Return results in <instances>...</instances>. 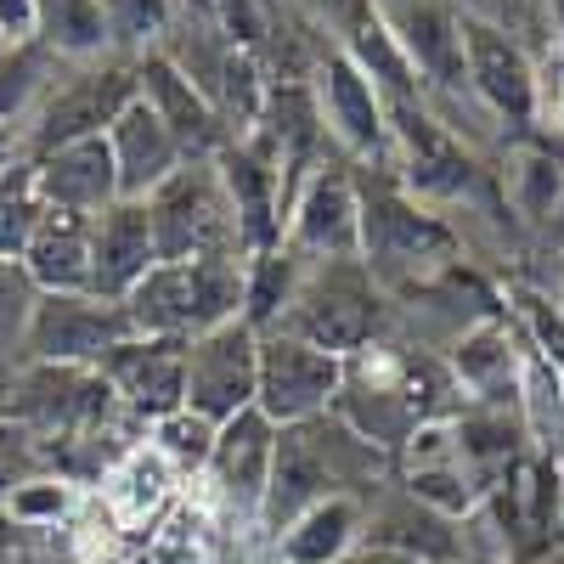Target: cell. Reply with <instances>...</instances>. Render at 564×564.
<instances>
[{"instance_id":"cell-1","label":"cell","mask_w":564,"mask_h":564,"mask_svg":"<svg viewBox=\"0 0 564 564\" xmlns=\"http://www.w3.org/2000/svg\"><path fill=\"white\" fill-rule=\"evenodd\" d=\"M390 452L361 441L339 412H322L305 423H289L276 435V463H271V486L260 502V520L276 536L294 513L327 502V497H361L372 502L390 486Z\"/></svg>"},{"instance_id":"cell-2","label":"cell","mask_w":564,"mask_h":564,"mask_svg":"<svg viewBox=\"0 0 564 564\" xmlns=\"http://www.w3.org/2000/svg\"><path fill=\"white\" fill-rule=\"evenodd\" d=\"M243 276H249V254H238V260H159L124 294V316L148 339H198L209 327L243 316Z\"/></svg>"},{"instance_id":"cell-3","label":"cell","mask_w":564,"mask_h":564,"mask_svg":"<svg viewBox=\"0 0 564 564\" xmlns=\"http://www.w3.org/2000/svg\"><path fill=\"white\" fill-rule=\"evenodd\" d=\"M390 316H395L390 294L372 282L361 260H327V265H300V289L276 327L327 356H356L361 345L384 334Z\"/></svg>"},{"instance_id":"cell-4","label":"cell","mask_w":564,"mask_h":564,"mask_svg":"<svg viewBox=\"0 0 564 564\" xmlns=\"http://www.w3.org/2000/svg\"><path fill=\"white\" fill-rule=\"evenodd\" d=\"M119 395L102 367H68V361H18V390L12 417L40 446H79V441H108ZM130 417V412H124Z\"/></svg>"},{"instance_id":"cell-5","label":"cell","mask_w":564,"mask_h":564,"mask_svg":"<svg viewBox=\"0 0 564 564\" xmlns=\"http://www.w3.org/2000/svg\"><path fill=\"white\" fill-rule=\"evenodd\" d=\"M141 97V74L135 57H97V63H63L57 79L45 85V97L34 102L23 124V148L29 159H45L68 148V141L108 135L113 119Z\"/></svg>"},{"instance_id":"cell-6","label":"cell","mask_w":564,"mask_h":564,"mask_svg":"<svg viewBox=\"0 0 564 564\" xmlns=\"http://www.w3.org/2000/svg\"><path fill=\"white\" fill-rule=\"evenodd\" d=\"M148 220H153L159 260H238L243 254L238 215H231L215 159H186L148 198Z\"/></svg>"},{"instance_id":"cell-7","label":"cell","mask_w":564,"mask_h":564,"mask_svg":"<svg viewBox=\"0 0 564 564\" xmlns=\"http://www.w3.org/2000/svg\"><path fill=\"white\" fill-rule=\"evenodd\" d=\"M159 52L204 90V102L220 113V124L231 130V141L254 130V119H260V108H265L271 79H265V68L243 52V45H231V40L220 34L215 18H204V12H181L175 29L164 34Z\"/></svg>"},{"instance_id":"cell-8","label":"cell","mask_w":564,"mask_h":564,"mask_svg":"<svg viewBox=\"0 0 564 564\" xmlns=\"http://www.w3.org/2000/svg\"><path fill=\"white\" fill-rule=\"evenodd\" d=\"M463 74H468V97L475 108L508 135H536L542 113V57L520 34H508L497 23L463 18Z\"/></svg>"},{"instance_id":"cell-9","label":"cell","mask_w":564,"mask_h":564,"mask_svg":"<svg viewBox=\"0 0 564 564\" xmlns=\"http://www.w3.org/2000/svg\"><path fill=\"white\" fill-rule=\"evenodd\" d=\"M311 97L322 113L327 141L356 164V170H390V102L372 85V74L345 52V45L322 40V52L311 63Z\"/></svg>"},{"instance_id":"cell-10","label":"cell","mask_w":564,"mask_h":564,"mask_svg":"<svg viewBox=\"0 0 564 564\" xmlns=\"http://www.w3.org/2000/svg\"><path fill=\"white\" fill-rule=\"evenodd\" d=\"M282 249L300 265L327 260H361V193H356V164L334 148L311 164L300 193L282 215Z\"/></svg>"},{"instance_id":"cell-11","label":"cell","mask_w":564,"mask_h":564,"mask_svg":"<svg viewBox=\"0 0 564 564\" xmlns=\"http://www.w3.org/2000/svg\"><path fill=\"white\" fill-rule=\"evenodd\" d=\"M345 390V356H327L294 334H260V390H254V406L289 430V423H305V417H322L334 412Z\"/></svg>"},{"instance_id":"cell-12","label":"cell","mask_w":564,"mask_h":564,"mask_svg":"<svg viewBox=\"0 0 564 564\" xmlns=\"http://www.w3.org/2000/svg\"><path fill=\"white\" fill-rule=\"evenodd\" d=\"M254 390H260V334L243 316L220 322L186 345V412H198L220 430L226 417L254 406Z\"/></svg>"},{"instance_id":"cell-13","label":"cell","mask_w":564,"mask_h":564,"mask_svg":"<svg viewBox=\"0 0 564 564\" xmlns=\"http://www.w3.org/2000/svg\"><path fill=\"white\" fill-rule=\"evenodd\" d=\"M135 334L119 300L102 294H40L23 361H68V367H102Z\"/></svg>"},{"instance_id":"cell-14","label":"cell","mask_w":564,"mask_h":564,"mask_svg":"<svg viewBox=\"0 0 564 564\" xmlns=\"http://www.w3.org/2000/svg\"><path fill=\"white\" fill-rule=\"evenodd\" d=\"M215 170H220V186L231 198V215H238L243 254L282 249V215H289V181H282V164L265 148H254L249 135H238L215 153Z\"/></svg>"},{"instance_id":"cell-15","label":"cell","mask_w":564,"mask_h":564,"mask_svg":"<svg viewBox=\"0 0 564 564\" xmlns=\"http://www.w3.org/2000/svg\"><path fill=\"white\" fill-rule=\"evenodd\" d=\"M186 345L193 339H148V334H130L108 361V384L119 395V406L135 423H159L170 412L186 406Z\"/></svg>"},{"instance_id":"cell-16","label":"cell","mask_w":564,"mask_h":564,"mask_svg":"<svg viewBox=\"0 0 564 564\" xmlns=\"http://www.w3.org/2000/svg\"><path fill=\"white\" fill-rule=\"evenodd\" d=\"M361 542H384V547H401L423 564H468V547H463V520H446V513L423 508L401 480L384 486L379 497L367 502V520H361Z\"/></svg>"},{"instance_id":"cell-17","label":"cell","mask_w":564,"mask_h":564,"mask_svg":"<svg viewBox=\"0 0 564 564\" xmlns=\"http://www.w3.org/2000/svg\"><path fill=\"white\" fill-rule=\"evenodd\" d=\"M153 265H159V249H153L148 204L119 198V204H108L97 220H90V294L124 305V294Z\"/></svg>"},{"instance_id":"cell-18","label":"cell","mask_w":564,"mask_h":564,"mask_svg":"<svg viewBox=\"0 0 564 564\" xmlns=\"http://www.w3.org/2000/svg\"><path fill=\"white\" fill-rule=\"evenodd\" d=\"M276 423L249 406L238 417H226L220 430H215V452H209V480L215 491L231 502V508H243V513H260L265 502V486H271V463H276Z\"/></svg>"},{"instance_id":"cell-19","label":"cell","mask_w":564,"mask_h":564,"mask_svg":"<svg viewBox=\"0 0 564 564\" xmlns=\"http://www.w3.org/2000/svg\"><path fill=\"white\" fill-rule=\"evenodd\" d=\"M135 74H141V102H148V108L170 124V135L181 141L186 159H215L226 141H231V130L220 124V113L204 102V90L186 79L164 52L135 57Z\"/></svg>"},{"instance_id":"cell-20","label":"cell","mask_w":564,"mask_h":564,"mask_svg":"<svg viewBox=\"0 0 564 564\" xmlns=\"http://www.w3.org/2000/svg\"><path fill=\"white\" fill-rule=\"evenodd\" d=\"M34 186L45 209H68V215H102L108 204H119V170L108 153V135H90V141H68V148L29 159Z\"/></svg>"},{"instance_id":"cell-21","label":"cell","mask_w":564,"mask_h":564,"mask_svg":"<svg viewBox=\"0 0 564 564\" xmlns=\"http://www.w3.org/2000/svg\"><path fill=\"white\" fill-rule=\"evenodd\" d=\"M491 175H497V193H502L508 220L520 231H531V238H542L547 220L564 204V153L542 148L536 135H520V141H508V148L497 153Z\"/></svg>"},{"instance_id":"cell-22","label":"cell","mask_w":564,"mask_h":564,"mask_svg":"<svg viewBox=\"0 0 564 564\" xmlns=\"http://www.w3.org/2000/svg\"><path fill=\"white\" fill-rule=\"evenodd\" d=\"M108 153H113V170H119V198H135V204H148L159 186L186 164V153H181V141L170 135V124L141 97L113 119Z\"/></svg>"},{"instance_id":"cell-23","label":"cell","mask_w":564,"mask_h":564,"mask_svg":"<svg viewBox=\"0 0 564 564\" xmlns=\"http://www.w3.org/2000/svg\"><path fill=\"white\" fill-rule=\"evenodd\" d=\"M90 220L97 215H68V209L40 215L23 249V271L34 276L40 294H90Z\"/></svg>"},{"instance_id":"cell-24","label":"cell","mask_w":564,"mask_h":564,"mask_svg":"<svg viewBox=\"0 0 564 564\" xmlns=\"http://www.w3.org/2000/svg\"><path fill=\"white\" fill-rule=\"evenodd\" d=\"M361 497H327L276 531V564H345L361 547Z\"/></svg>"},{"instance_id":"cell-25","label":"cell","mask_w":564,"mask_h":564,"mask_svg":"<svg viewBox=\"0 0 564 564\" xmlns=\"http://www.w3.org/2000/svg\"><path fill=\"white\" fill-rule=\"evenodd\" d=\"M34 45H45L57 63H97V57H119L113 34L102 18V0H40V34Z\"/></svg>"},{"instance_id":"cell-26","label":"cell","mask_w":564,"mask_h":564,"mask_svg":"<svg viewBox=\"0 0 564 564\" xmlns=\"http://www.w3.org/2000/svg\"><path fill=\"white\" fill-rule=\"evenodd\" d=\"M57 57L45 52V45H7L0 52V135L29 124L34 102L45 97V85L57 79Z\"/></svg>"},{"instance_id":"cell-27","label":"cell","mask_w":564,"mask_h":564,"mask_svg":"<svg viewBox=\"0 0 564 564\" xmlns=\"http://www.w3.org/2000/svg\"><path fill=\"white\" fill-rule=\"evenodd\" d=\"M102 18L119 57H148L181 18V0H102Z\"/></svg>"},{"instance_id":"cell-28","label":"cell","mask_w":564,"mask_h":564,"mask_svg":"<svg viewBox=\"0 0 564 564\" xmlns=\"http://www.w3.org/2000/svg\"><path fill=\"white\" fill-rule=\"evenodd\" d=\"M79 508V486L74 480H63V475H34V480H23L12 497H7V513H12V525L23 531V536H40V531H57V525H68V513Z\"/></svg>"},{"instance_id":"cell-29","label":"cell","mask_w":564,"mask_h":564,"mask_svg":"<svg viewBox=\"0 0 564 564\" xmlns=\"http://www.w3.org/2000/svg\"><path fill=\"white\" fill-rule=\"evenodd\" d=\"M40 215H45V198H40V186H34V170L18 164L7 181H0V254L23 260Z\"/></svg>"},{"instance_id":"cell-30","label":"cell","mask_w":564,"mask_h":564,"mask_svg":"<svg viewBox=\"0 0 564 564\" xmlns=\"http://www.w3.org/2000/svg\"><path fill=\"white\" fill-rule=\"evenodd\" d=\"M463 18H480V23H497L508 34H520L531 52H558L553 40V18H547V0H452Z\"/></svg>"},{"instance_id":"cell-31","label":"cell","mask_w":564,"mask_h":564,"mask_svg":"<svg viewBox=\"0 0 564 564\" xmlns=\"http://www.w3.org/2000/svg\"><path fill=\"white\" fill-rule=\"evenodd\" d=\"M40 289L34 276L23 271V260L0 254V361H23V339H29V322H34Z\"/></svg>"},{"instance_id":"cell-32","label":"cell","mask_w":564,"mask_h":564,"mask_svg":"<svg viewBox=\"0 0 564 564\" xmlns=\"http://www.w3.org/2000/svg\"><path fill=\"white\" fill-rule=\"evenodd\" d=\"M153 430V452L164 457V463H175V468H209V452H215V423H204L198 412H170V417H159V423H148Z\"/></svg>"},{"instance_id":"cell-33","label":"cell","mask_w":564,"mask_h":564,"mask_svg":"<svg viewBox=\"0 0 564 564\" xmlns=\"http://www.w3.org/2000/svg\"><path fill=\"white\" fill-rule=\"evenodd\" d=\"M525 316V334H531V356H542L558 379H564V305L547 289H513Z\"/></svg>"},{"instance_id":"cell-34","label":"cell","mask_w":564,"mask_h":564,"mask_svg":"<svg viewBox=\"0 0 564 564\" xmlns=\"http://www.w3.org/2000/svg\"><path fill=\"white\" fill-rule=\"evenodd\" d=\"M34 475H45V452H40V441L23 430L18 417H7L0 423V508H7V497L23 480H34Z\"/></svg>"},{"instance_id":"cell-35","label":"cell","mask_w":564,"mask_h":564,"mask_svg":"<svg viewBox=\"0 0 564 564\" xmlns=\"http://www.w3.org/2000/svg\"><path fill=\"white\" fill-rule=\"evenodd\" d=\"M40 0H0V45H34Z\"/></svg>"},{"instance_id":"cell-36","label":"cell","mask_w":564,"mask_h":564,"mask_svg":"<svg viewBox=\"0 0 564 564\" xmlns=\"http://www.w3.org/2000/svg\"><path fill=\"white\" fill-rule=\"evenodd\" d=\"M345 564H423V558H412V553H401V547H384V542H361Z\"/></svg>"},{"instance_id":"cell-37","label":"cell","mask_w":564,"mask_h":564,"mask_svg":"<svg viewBox=\"0 0 564 564\" xmlns=\"http://www.w3.org/2000/svg\"><path fill=\"white\" fill-rule=\"evenodd\" d=\"M23 547H29V536H23V531L12 525V513L0 508V564H12V558H18Z\"/></svg>"},{"instance_id":"cell-38","label":"cell","mask_w":564,"mask_h":564,"mask_svg":"<svg viewBox=\"0 0 564 564\" xmlns=\"http://www.w3.org/2000/svg\"><path fill=\"white\" fill-rule=\"evenodd\" d=\"M12 390H18V367H12V361H0V423L12 417Z\"/></svg>"},{"instance_id":"cell-39","label":"cell","mask_w":564,"mask_h":564,"mask_svg":"<svg viewBox=\"0 0 564 564\" xmlns=\"http://www.w3.org/2000/svg\"><path fill=\"white\" fill-rule=\"evenodd\" d=\"M12 564H68V558H57V553H45V547H23Z\"/></svg>"},{"instance_id":"cell-40","label":"cell","mask_w":564,"mask_h":564,"mask_svg":"<svg viewBox=\"0 0 564 564\" xmlns=\"http://www.w3.org/2000/svg\"><path fill=\"white\" fill-rule=\"evenodd\" d=\"M547 294H553V300L564 305V249L553 254V289H547Z\"/></svg>"},{"instance_id":"cell-41","label":"cell","mask_w":564,"mask_h":564,"mask_svg":"<svg viewBox=\"0 0 564 564\" xmlns=\"http://www.w3.org/2000/svg\"><path fill=\"white\" fill-rule=\"evenodd\" d=\"M215 7H220V0H181V12H204V18H209Z\"/></svg>"},{"instance_id":"cell-42","label":"cell","mask_w":564,"mask_h":564,"mask_svg":"<svg viewBox=\"0 0 564 564\" xmlns=\"http://www.w3.org/2000/svg\"><path fill=\"white\" fill-rule=\"evenodd\" d=\"M372 7H379V12H390V7H406V0H372Z\"/></svg>"},{"instance_id":"cell-43","label":"cell","mask_w":564,"mask_h":564,"mask_svg":"<svg viewBox=\"0 0 564 564\" xmlns=\"http://www.w3.org/2000/svg\"><path fill=\"white\" fill-rule=\"evenodd\" d=\"M0 52H7V45H0Z\"/></svg>"},{"instance_id":"cell-44","label":"cell","mask_w":564,"mask_h":564,"mask_svg":"<svg viewBox=\"0 0 564 564\" xmlns=\"http://www.w3.org/2000/svg\"><path fill=\"white\" fill-rule=\"evenodd\" d=\"M468 564H475V558H468Z\"/></svg>"}]
</instances>
